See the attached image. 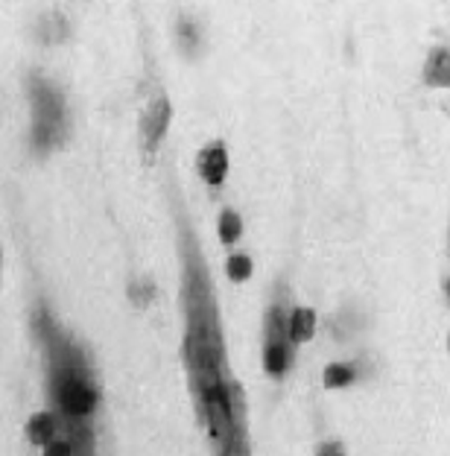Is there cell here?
<instances>
[{
	"label": "cell",
	"mask_w": 450,
	"mask_h": 456,
	"mask_svg": "<svg viewBox=\"0 0 450 456\" xmlns=\"http://www.w3.org/2000/svg\"><path fill=\"white\" fill-rule=\"evenodd\" d=\"M45 456H73V444L68 439H56L45 448Z\"/></svg>",
	"instance_id": "13"
},
{
	"label": "cell",
	"mask_w": 450,
	"mask_h": 456,
	"mask_svg": "<svg viewBox=\"0 0 450 456\" xmlns=\"http://www.w3.org/2000/svg\"><path fill=\"white\" fill-rule=\"evenodd\" d=\"M53 436H56V419L50 416V412H38L36 419H29L27 439L33 444H45V448H47L50 442H56Z\"/></svg>",
	"instance_id": "7"
},
{
	"label": "cell",
	"mask_w": 450,
	"mask_h": 456,
	"mask_svg": "<svg viewBox=\"0 0 450 456\" xmlns=\"http://www.w3.org/2000/svg\"><path fill=\"white\" fill-rule=\"evenodd\" d=\"M313 328H316V314L313 310H307V307H296L290 314V339L292 342H305V339H310L313 337Z\"/></svg>",
	"instance_id": "8"
},
{
	"label": "cell",
	"mask_w": 450,
	"mask_h": 456,
	"mask_svg": "<svg viewBox=\"0 0 450 456\" xmlns=\"http://www.w3.org/2000/svg\"><path fill=\"white\" fill-rule=\"evenodd\" d=\"M184 310H187V334H184V362L191 375L199 421L205 424L208 439L217 456H249L246 421H243V395L237 383L228 380L223 357V334L217 322V305L211 298L205 266L196 255H187L184 278Z\"/></svg>",
	"instance_id": "1"
},
{
	"label": "cell",
	"mask_w": 450,
	"mask_h": 456,
	"mask_svg": "<svg viewBox=\"0 0 450 456\" xmlns=\"http://www.w3.org/2000/svg\"><path fill=\"white\" fill-rule=\"evenodd\" d=\"M167 123H170V102L164 97L152 100L150 109L143 111V120H141V132H143V150L146 152H155L159 143L167 132Z\"/></svg>",
	"instance_id": "5"
},
{
	"label": "cell",
	"mask_w": 450,
	"mask_h": 456,
	"mask_svg": "<svg viewBox=\"0 0 450 456\" xmlns=\"http://www.w3.org/2000/svg\"><path fill=\"white\" fill-rule=\"evenodd\" d=\"M33 102H36V147L47 150L53 147L61 129V100L47 82H36L33 86Z\"/></svg>",
	"instance_id": "3"
},
{
	"label": "cell",
	"mask_w": 450,
	"mask_h": 456,
	"mask_svg": "<svg viewBox=\"0 0 450 456\" xmlns=\"http://www.w3.org/2000/svg\"><path fill=\"white\" fill-rule=\"evenodd\" d=\"M225 170H228V155H225V143L223 141H214L211 147H205L199 152V173L208 184H219L225 179Z\"/></svg>",
	"instance_id": "6"
},
{
	"label": "cell",
	"mask_w": 450,
	"mask_h": 456,
	"mask_svg": "<svg viewBox=\"0 0 450 456\" xmlns=\"http://www.w3.org/2000/svg\"><path fill=\"white\" fill-rule=\"evenodd\" d=\"M41 334L47 339V351H50V380H53V401L56 407L65 412L68 424H77L82 419H88V412L97 407V389L88 378L86 360L70 342L59 334L53 322L41 314L38 316Z\"/></svg>",
	"instance_id": "2"
},
{
	"label": "cell",
	"mask_w": 450,
	"mask_h": 456,
	"mask_svg": "<svg viewBox=\"0 0 450 456\" xmlns=\"http://www.w3.org/2000/svg\"><path fill=\"white\" fill-rule=\"evenodd\" d=\"M316 456H345V448L340 442H328V444H322Z\"/></svg>",
	"instance_id": "14"
},
{
	"label": "cell",
	"mask_w": 450,
	"mask_h": 456,
	"mask_svg": "<svg viewBox=\"0 0 450 456\" xmlns=\"http://www.w3.org/2000/svg\"><path fill=\"white\" fill-rule=\"evenodd\" d=\"M264 360H266V371H269L272 378H281L287 371V362H290V334H287L284 310H281L278 305L269 310Z\"/></svg>",
	"instance_id": "4"
},
{
	"label": "cell",
	"mask_w": 450,
	"mask_h": 456,
	"mask_svg": "<svg viewBox=\"0 0 450 456\" xmlns=\"http://www.w3.org/2000/svg\"><path fill=\"white\" fill-rule=\"evenodd\" d=\"M240 232H243V223H240V216L234 211H223L219 216V240L223 243H234Z\"/></svg>",
	"instance_id": "11"
},
{
	"label": "cell",
	"mask_w": 450,
	"mask_h": 456,
	"mask_svg": "<svg viewBox=\"0 0 450 456\" xmlns=\"http://www.w3.org/2000/svg\"><path fill=\"white\" fill-rule=\"evenodd\" d=\"M225 269H228V278H232V281H246V278L252 275V261H249L246 255H232Z\"/></svg>",
	"instance_id": "12"
},
{
	"label": "cell",
	"mask_w": 450,
	"mask_h": 456,
	"mask_svg": "<svg viewBox=\"0 0 450 456\" xmlns=\"http://www.w3.org/2000/svg\"><path fill=\"white\" fill-rule=\"evenodd\" d=\"M351 380H354V369H351V366H342V362H333V366L324 369V387H328V389L348 387Z\"/></svg>",
	"instance_id": "10"
},
{
	"label": "cell",
	"mask_w": 450,
	"mask_h": 456,
	"mask_svg": "<svg viewBox=\"0 0 450 456\" xmlns=\"http://www.w3.org/2000/svg\"><path fill=\"white\" fill-rule=\"evenodd\" d=\"M424 79L438 88L447 86V47H438L430 56V61H427V68H424Z\"/></svg>",
	"instance_id": "9"
}]
</instances>
